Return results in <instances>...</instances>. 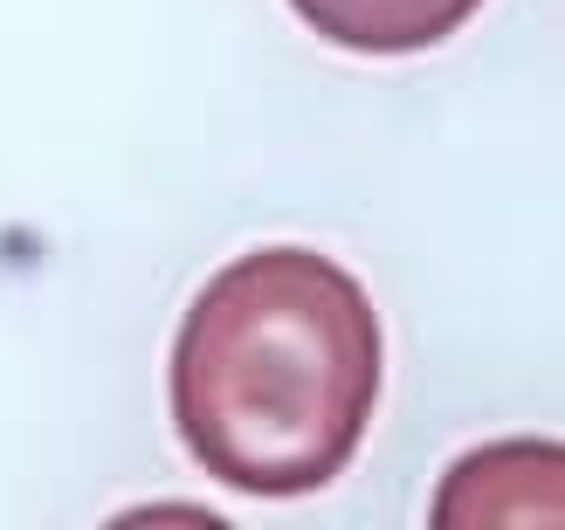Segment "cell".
Returning <instances> with one entry per match:
<instances>
[{"instance_id": "obj_1", "label": "cell", "mask_w": 565, "mask_h": 530, "mask_svg": "<svg viewBox=\"0 0 565 530\" xmlns=\"http://www.w3.org/2000/svg\"><path fill=\"white\" fill-rule=\"evenodd\" d=\"M380 400V317L318 248H248L173 338V428L221 489L310 496L345 476Z\"/></svg>"}, {"instance_id": "obj_2", "label": "cell", "mask_w": 565, "mask_h": 530, "mask_svg": "<svg viewBox=\"0 0 565 530\" xmlns=\"http://www.w3.org/2000/svg\"><path fill=\"white\" fill-rule=\"evenodd\" d=\"M290 8L352 55H414L448 42L483 0H290Z\"/></svg>"}]
</instances>
